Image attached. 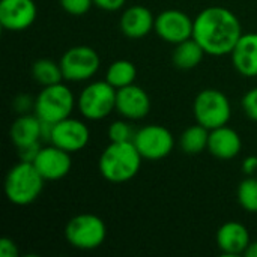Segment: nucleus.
Returning a JSON list of instances; mask_svg holds the SVG:
<instances>
[{"label":"nucleus","instance_id":"1","mask_svg":"<svg viewBox=\"0 0 257 257\" xmlns=\"http://www.w3.org/2000/svg\"><path fill=\"white\" fill-rule=\"evenodd\" d=\"M242 36L239 18L227 8L208 6L194 18L193 38L208 56H227Z\"/></svg>","mask_w":257,"mask_h":257},{"label":"nucleus","instance_id":"2","mask_svg":"<svg viewBox=\"0 0 257 257\" xmlns=\"http://www.w3.org/2000/svg\"><path fill=\"white\" fill-rule=\"evenodd\" d=\"M142 163L143 157L133 142H110L99 157L98 170L107 182L123 184L137 176Z\"/></svg>","mask_w":257,"mask_h":257},{"label":"nucleus","instance_id":"3","mask_svg":"<svg viewBox=\"0 0 257 257\" xmlns=\"http://www.w3.org/2000/svg\"><path fill=\"white\" fill-rule=\"evenodd\" d=\"M45 179L33 163L20 161L9 169L5 178L6 199L17 206H27L38 200L44 190Z\"/></svg>","mask_w":257,"mask_h":257},{"label":"nucleus","instance_id":"4","mask_svg":"<svg viewBox=\"0 0 257 257\" xmlns=\"http://www.w3.org/2000/svg\"><path fill=\"white\" fill-rule=\"evenodd\" d=\"M77 105V99L72 90L63 84L57 83L53 86H45L35 98L33 113L47 123H57L71 116Z\"/></svg>","mask_w":257,"mask_h":257},{"label":"nucleus","instance_id":"5","mask_svg":"<svg viewBox=\"0 0 257 257\" xmlns=\"http://www.w3.org/2000/svg\"><path fill=\"white\" fill-rule=\"evenodd\" d=\"M107 238L104 220L95 214H78L65 227V239L77 250L90 251L99 248Z\"/></svg>","mask_w":257,"mask_h":257},{"label":"nucleus","instance_id":"6","mask_svg":"<svg viewBox=\"0 0 257 257\" xmlns=\"http://www.w3.org/2000/svg\"><path fill=\"white\" fill-rule=\"evenodd\" d=\"M114 89L105 78L89 83L77 98V108L80 114L87 120H102L116 110Z\"/></svg>","mask_w":257,"mask_h":257},{"label":"nucleus","instance_id":"7","mask_svg":"<svg viewBox=\"0 0 257 257\" xmlns=\"http://www.w3.org/2000/svg\"><path fill=\"white\" fill-rule=\"evenodd\" d=\"M193 113L196 122L211 131L229 123L232 117V105L226 93L208 87L197 93L193 102Z\"/></svg>","mask_w":257,"mask_h":257},{"label":"nucleus","instance_id":"8","mask_svg":"<svg viewBox=\"0 0 257 257\" xmlns=\"http://www.w3.org/2000/svg\"><path fill=\"white\" fill-rule=\"evenodd\" d=\"M59 63L63 80L81 83L95 77L101 66V57L98 51L89 45H75L62 54Z\"/></svg>","mask_w":257,"mask_h":257},{"label":"nucleus","instance_id":"9","mask_svg":"<svg viewBox=\"0 0 257 257\" xmlns=\"http://www.w3.org/2000/svg\"><path fill=\"white\" fill-rule=\"evenodd\" d=\"M133 143L148 161H160L169 157L175 148V137L164 125H146L136 131Z\"/></svg>","mask_w":257,"mask_h":257},{"label":"nucleus","instance_id":"10","mask_svg":"<svg viewBox=\"0 0 257 257\" xmlns=\"http://www.w3.org/2000/svg\"><path fill=\"white\" fill-rule=\"evenodd\" d=\"M194 20L179 9H166L155 17L154 32L169 44H181L193 38Z\"/></svg>","mask_w":257,"mask_h":257},{"label":"nucleus","instance_id":"11","mask_svg":"<svg viewBox=\"0 0 257 257\" xmlns=\"http://www.w3.org/2000/svg\"><path fill=\"white\" fill-rule=\"evenodd\" d=\"M90 140L89 126L75 117H66L57 123H53L50 143L69 152L77 154L83 151Z\"/></svg>","mask_w":257,"mask_h":257},{"label":"nucleus","instance_id":"12","mask_svg":"<svg viewBox=\"0 0 257 257\" xmlns=\"http://www.w3.org/2000/svg\"><path fill=\"white\" fill-rule=\"evenodd\" d=\"M38 17V6L33 0H2L0 24L9 32L27 30Z\"/></svg>","mask_w":257,"mask_h":257},{"label":"nucleus","instance_id":"13","mask_svg":"<svg viewBox=\"0 0 257 257\" xmlns=\"http://www.w3.org/2000/svg\"><path fill=\"white\" fill-rule=\"evenodd\" d=\"M71 155L72 154L50 143L48 146L41 148L33 164L45 181H60L68 176L72 169Z\"/></svg>","mask_w":257,"mask_h":257},{"label":"nucleus","instance_id":"14","mask_svg":"<svg viewBox=\"0 0 257 257\" xmlns=\"http://www.w3.org/2000/svg\"><path fill=\"white\" fill-rule=\"evenodd\" d=\"M116 111L128 120H142L151 111V98L143 87L133 83L117 89Z\"/></svg>","mask_w":257,"mask_h":257},{"label":"nucleus","instance_id":"15","mask_svg":"<svg viewBox=\"0 0 257 257\" xmlns=\"http://www.w3.org/2000/svg\"><path fill=\"white\" fill-rule=\"evenodd\" d=\"M215 242L221 254L233 257L244 254L251 239L250 232L244 224L238 221H226L218 227Z\"/></svg>","mask_w":257,"mask_h":257},{"label":"nucleus","instance_id":"16","mask_svg":"<svg viewBox=\"0 0 257 257\" xmlns=\"http://www.w3.org/2000/svg\"><path fill=\"white\" fill-rule=\"evenodd\" d=\"M120 32L130 39H142L155 27V15L142 5H133L123 9L119 20Z\"/></svg>","mask_w":257,"mask_h":257},{"label":"nucleus","instance_id":"17","mask_svg":"<svg viewBox=\"0 0 257 257\" xmlns=\"http://www.w3.org/2000/svg\"><path fill=\"white\" fill-rule=\"evenodd\" d=\"M241 149H242L241 136L229 125H223L209 131L208 152L217 160H223V161L233 160L241 154Z\"/></svg>","mask_w":257,"mask_h":257},{"label":"nucleus","instance_id":"18","mask_svg":"<svg viewBox=\"0 0 257 257\" xmlns=\"http://www.w3.org/2000/svg\"><path fill=\"white\" fill-rule=\"evenodd\" d=\"M230 57L236 72L244 77H257V33H242Z\"/></svg>","mask_w":257,"mask_h":257},{"label":"nucleus","instance_id":"19","mask_svg":"<svg viewBox=\"0 0 257 257\" xmlns=\"http://www.w3.org/2000/svg\"><path fill=\"white\" fill-rule=\"evenodd\" d=\"M9 137L15 148L42 143V120L35 113L18 114L9 128Z\"/></svg>","mask_w":257,"mask_h":257},{"label":"nucleus","instance_id":"20","mask_svg":"<svg viewBox=\"0 0 257 257\" xmlns=\"http://www.w3.org/2000/svg\"><path fill=\"white\" fill-rule=\"evenodd\" d=\"M205 54L206 53L202 48V45L194 38H190V39L175 45V50L172 54V62H173L175 68H178L181 71H191L202 63Z\"/></svg>","mask_w":257,"mask_h":257},{"label":"nucleus","instance_id":"21","mask_svg":"<svg viewBox=\"0 0 257 257\" xmlns=\"http://www.w3.org/2000/svg\"><path fill=\"white\" fill-rule=\"evenodd\" d=\"M208 140H209V130L200 123H196L184 130L179 139V146L182 152L188 155H199L203 151H208Z\"/></svg>","mask_w":257,"mask_h":257},{"label":"nucleus","instance_id":"22","mask_svg":"<svg viewBox=\"0 0 257 257\" xmlns=\"http://www.w3.org/2000/svg\"><path fill=\"white\" fill-rule=\"evenodd\" d=\"M137 78V68L131 60L126 59H117L111 62L105 72V80L114 87L122 89L125 86H130Z\"/></svg>","mask_w":257,"mask_h":257},{"label":"nucleus","instance_id":"23","mask_svg":"<svg viewBox=\"0 0 257 257\" xmlns=\"http://www.w3.org/2000/svg\"><path fill=\"white\" fill-rule=\"evenodd\" d=\"M30 74L32 78L42 87L62 83L63 80L60 63L51 59H38L36 62H33Z\"/></svg>","mask_w":257,"mask_h":257},{"label":"nucleus","instance_id":"24","mask_svg":"<svg viewBox=\"0 0 257 257\" xmlns=\"http://www.w3.org/2000/svg\"><path fill=\"white\" fill-rule=\"evenodd\" d=\"M236 199L239 206L250 212L257 214V178L256 176H247L242 179L236 190Z\"/></svg>","mask_w":257,"mask_h":257},{"label":"nucleus","instance_id":"25","mask_svg":"<svg viewBox=\"0 0 257 257\" xmlns=\"http://www.w3.org/2000/svg\"><path fill=\"white\" fill-rule=\"evenodd\" d=\"M107 136L110 139V142L114 143H123V142H133L136 131L133 130L131 123L128 122V119H120V120H114L108 125L107 130Z\"/></svg>","mask_w":257,"mask_h":257},{"label":"nucleus","instance_id":"26","mask_svg":"<svg viewBox=\"0 0 257 257\" xmlns=\"http://www.w3.org/2000/svg\"><path fill=\"white\" fill-rule=\"evenodd\" d=\"M59 5L66 14L72 17H81L90 11L93 0H59Z\"/></svg>","mask_w":257,"mask_h":257},{"label":"nucleus","instance_id":"27","mask_svg":"<svg viewBox=\"0 0 257 257\" xmlns=\"http://www.w3.org/2000/svg\"><path fill=\"white\" fill-rule=\"evenodd\" d=\"M241 104H242V110H244L245 116H247L248 119L257 122V87L248 90V92L244 95Z\"/></svg>","mask_w":257,"mask_h":257},{"label":"nucleus","instance_id":"28","mask_svg":"<svg viewBox=\"0 0 257 257\" xmlns=\"http://www.w3.org/2000/svg\"><path fill=\"white\" fill-rule=\"evenodd\" d=\"M12 107L18 114H26L35 110V98H32L27 93H21L18 95L14 101H12Z\"/></svg>","mask_w":257,"mask_h":257},{"label":"nucleus","instance_id":"29","mask_svg":"<svg viewBox=\"0 0 257 257\" xmlns=\"http://www.w3.org/2000/svg\"><path fill=\"white\" fill-rule=\"evenodd\" d=\"M41 142L39 143H33V145H27V146H21L17 148L18 152V158L20 161H26V163H33L41 151Z\"/></svg>","mask_w":257,"mask_h":257},{"label":"nucleus","instance_id":"30","mask_svg":"<svg viewBox=\"0 0 257 257\" xmlns=\"http://www.w3.org/2000/svg\"><path fill=\"white\" fill-rule=\"evenodd\" d=\"M18 245L11 238L0 239V257H18Z\"/></svg>","mask_w":257,"mask_h":257},{"label":"nucleus","instance_id":"31","mask_svg":"<svg viewBox=\"0 0 257 257\" xmlns=\"http://www.w3.org/2000/svg\"><path fill=\"white\" fill-rule=\"evenodd\" d=\"M126 0H93V5L102 11L107 12H116L120 11L125 6Z\"/></svg>","mask_w":257,"mask_h":257},{"label":"nucleus","instance_id":"32","mask_svg":"<svg viewBox=\"0 0 257 257\" xmlns=\"http://www.w3.org/2000/svg\"><path fill=\"white\" fill-rule=\"evenodd\" d=\"M241 167H242V172H244L247 176H254L257 173V157L250 155V157L244 158Z\"/></svg>","mask_w":257,"mask_h":257},{"label":"nucleus","instance_id":"33","mask_svg":"<svg viewBox=\"0 0 257 257\" xmlns=\"http://www.w3.org/2000/svg\"><path fill=\"white\" fill-rule=\"evenodd\" d=\"M245 257H257V241H251L250 245L247 247L245 253H244Z\"/></svg>","mask_w":257,"mask_h":257}]
</instances>
